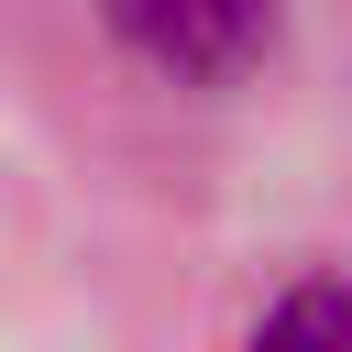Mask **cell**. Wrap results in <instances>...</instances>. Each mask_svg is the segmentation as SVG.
<instances>
[{"label":"cell","mask_w":352,"mask_h":352,"mask_svg":"<svg viewBox=\"0 0 352 352\" xmlns=\"http://www.w3.org/2000/svg\"><path fill=\"white\" fill-rule=\"evenodd\" d=\"M253 352H352V297H341V286H297V297L253 330Z\"/></svg>","instance_id":"2"},{"label":"cell","mask_w":352,"mask_h":352,"mask_svg":"<svg viewBox=\"0 0 352 352\" xmlns=\"http://www.w3.org/2000/svg\"><path fill=\"white\" fill-rule=\"evenodd\" d=\"M110 22L154 77H187V88L242 77L275 44V0H110Z\"/></svg>","instance_id":"1"}]
</instances>
